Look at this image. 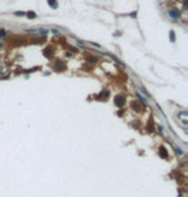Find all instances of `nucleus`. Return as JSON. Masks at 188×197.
Wrapping results in <instances>:
<instances>
[{"mask_svg":"<svg viewBox=\"0 0 188 197\" xmlns=\"http://www.w3.org/2000/svg\"><path fill=\"white\" fill-rule=\"evenodd\" d=\"M48 4H49L50 7H52V8H57V7H58V3H57V0H48Z\"/></svg>","mask_w":188,"mask_h":197,"instance_id":"nucleus-5","label":"nucleus"},{"mask_svg":"<svg viewBox=\"0 0 188 197\" xmlns=\"http://www.w3.org/2000/svg\"><path fill=\"white\" fill-rule=\"evenodd\" d=\"M90 44V45H92V46H97V48H102V46H101L99 45V44H95V43H89Z\"/></svg>","mask_w":188,"mask_h":197,"instance_id":"nucleus-12","label":"nucleus"},{"mask_svg":"<svg viewBox=\"0 0 188 197\" xmlns=\"http://www.w3.org/2000/svg\"><path fill=\"white\" fill-rule=\"evenodd\" d=\"M159 155H160V157H162V158H168L169 157V155H168V151H166V148L165 147H162L161 146L160 148H159Z\"/></svg>","mask_w":188,"mask_h":197,"instance_id":"nucleus-4","label":"nucleus"},{"mask_svg":"<svg viewBox=\"0 0 188 197\" xmlns=\"http://www.w3.org/2000/svg\"><path fill=\"white\" fill-rule=\"evenodd\" d=\"M147 131L148 133H152L153 131V124H152V121H149V124L147 126Z\"/></svg>","mask_w":188,"mask_h":197,"instance_id":"nucleus-7","label":"nucleus"},{"mask_svg":"<svg viewBox=\"0 0 188 197\" xmlns=\"http://www.w3.org/2000/svg\"><path fill=\"white\" fill-rule=\"evenodd\" d=\"M170 40H171V41H174V40H175V35H174V32H173V31H170Z\"/></svg>","mask_w":188,"mask_h":197,"instance_id":"nucleus-11","label":"nucleus"},{"mask_svg":"<svg viewBox=\"0 0 188 197\" xmlns=\"http://www.w3.org/2000/svg\"><path fill=\"white\" fill-rule=\"evenodd\" d=\"M115 105L117 107H122L125 105V98H124L122 95H116L115 97Z\"/></svg>","mask_w":188,"mask_h":197,"instance_id":"nucleus-2","label":"nucleus"},{"mask_svg":"<svg viewBox=\"0 0 188 197\" xmlns=\"http://www.w3.org/2000/svg\"><path fill=\"white\" fill-rule=\"evenodd\" d=\"M26 16H27L28 18H35V17H36V13H35V12H32V10H30V12L26 13Z\"/></svg>","mask_w":188,"mask_h":197,"instance_id":"nucleus-6","label":"nucleus"},{"mask_svg":"<svg viewBox=\"0 0 188 197\" xmlns=\"http://www.w3.org/2000/svg\"><path fill=\"white\" fill-rule=\"evenodd\" d=\"M89 62H97V58H94V57H89Z\"/></svg>","mask_w":188,"mask_h":197,"instance_id":"nucleus-13","label":"nucleus"},{"mask_svg":"<svg viewBox=\"0 0 188 197\" xmlns=\"http://www.w3.org/2000/svg\"><path fill=\"white\" fill-rule=\"evenodd\" d=\"M131 107H133V108L135 110V111H141V107H139V105H138V103H133V105H131Z\"/></svg>","mask_w":188,"mask_h":197,"instance_id":"nucleus-9","label":"nucleus"},{"mask_svg":"<svg viewBox=\"0 0 188 197\" xmlns=\"http://www.w3.org/2000/svg\"><path fill=\"white\" fill-rule=\"evenodd\" d=\"M44 54L47 55V57H50V54H52V50H50V48H47V49H44Z\"/></svg>","mask_w":188,"mask_h":197,"instance_id":"nucleus-8","label":"nucleus"},{"mask_svg":"<svg viewBox=\"0 0 188 197\" xmlns=\"http://www.w3.org/2000/svg\"><path fill=\"white\" fill-rule=\"evenodd\" d=\"M178 117L180 118V125L183 126L184 129H187V121H188V116L186 111H182V112L178 113Z\"/></svg>","mask_w":188,"mask_h":197,"instance_id":"nucleus-1","label":"nucleus"},{"mask_svg":"<svg viewBox=\"0 0 188 197\" xmlns=\"http://www.w3.org/2000/svg\"><path fill=\"white\" fill-rule=\"evenodd\" d=\"M14 14H16V16H20V17H23V16H26V13H23V12H16Z\"/></svg>","mask_w":188,"mask_h":197,"instance_id":"nucleus-10","label":"nucleus"},{"mask_svg":"<svg viewBox=\"0 0 188 197\" xmlns=\"http://www.w3.org/2000/svg\"><path fill=\"white\" fill-rule=\"evenodd\" d=\"M168 13H169V16H170L171 18H174V20H176V18L180 17V13H179V10L176 8H170Z\"/></svg>","mask_w":188,"mask_h":197,"instance_id":"nucleus-3","label":"nucleus"}]
</instances>
